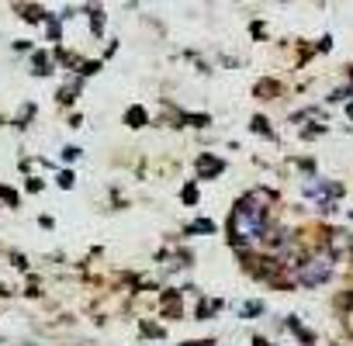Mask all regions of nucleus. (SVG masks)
Instances as JSON below:
<instances>
[{
	"label": "nucleus",
	"mask_w": 353,
	"mask_h": 346,
	"mask_svg": "<svg viewBox=\"0 0 353 346\" xmlns=\"http://www.w3.org/2000/svg\"><path fill=\"white\" fill-rule=\"evenodd\" d=\"M260 198H263V194H250V198L239 205L236 218H232V232H236V239H239V243H253V239H260V236H263L267 208H256V205H260Z\"/></svg>",
	"instance_id": "1"
},
{
	"label": "nucleus",
	"mask_w": 353,
	"mask_h": 346,
	"mask_svg": "<svg viewBox=\"0 0 353 346\" xmlns=\"http://www.w3.org/2000/svg\"><path fill=\"white\" fill-rule=\"evenodd\" d=\"M329 270H332V260H329L325 253H315L308 263L298 267V281H301V284H322V281L329 277Z\"/></svg>",
	"instance_id": "2"
}]
</instances>
